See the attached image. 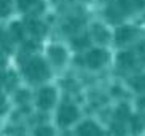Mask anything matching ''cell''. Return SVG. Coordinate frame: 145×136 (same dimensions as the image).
<instances>
[{
	"mask_svg": "<svg viewBox=\"0 0 145 136\" xmlns=\"http://www.w3.org/2000/svg\"><path fill=\"white\" fill-rule=\"evenodd\" d=\"M118 64H120V67H123V69L132 67V66H134V55H132L131 51H123V53H120Z\"/></svg>",
	"mask_w": 145,
	"mask_h": 136,
	"instance_id": "ba28073f",
	"label": "cell"
},
{
	"mask_svg": "<svg viewBox=\"0 0 145 136\" xmlns=\"http://www.w3.org/2000/svg\"><path fill=\"white\" fill-rule=\"evenodd\" d=\"M3 66H5V59H3V56L0 55V69L3 67Z\"/></svg>",
	"mask_w": 145,
	"mask_h": 136,
	"instance_id": "44dd1931",
	"label": "cell"
},
{
	"mask_svg": "<svg viewBox=\"0 0 145 136\" xmlns=\"http://www.w3.org/2000/svg\"><path fill=\"white\" fill-rule=\"evenodd\" d=\"M132 10H142L145 7V0H129Z\"/></svg>",
	"mask_w": 145,
	"mask_h": 136,
	"instance_id": "2e32d148",
	"label": "cell"
},
{
	"mask_svg": "<svg viewBox=\"0 0 145 136\" xmlns=\"http://www.w3.org/2000/svg\"><path fill=\"white\" fill-rule=\"evenodd\" d=\"M115 117L118 120H121V122H124V120L129 117V107L126 106V104H121V106L116 109V112H115Z\"/></svg>",
	"mask_w": 145,
	"mask_h": 136,
	"instance_id": "7c38bea8",
	"label": "cell"
},
{
	"mask_svg": "<svg viewBox=\"0 0 145 136\" xmlns=\"http://www.w3.org/2000/svg\"><path fill=\"white\" fill-rule=\"evenodd\" d=\"M37 5H42L40 0H18V7L22 11H29V10H32Z\"/></svg>",
	"mask_w": 145,
	"mask_h": 136,
	"instance_id": "8fae6325",
	"label": "cell"
},
{
	"mask_svg": "<svg viewBox=\"0 0 145 136\" xmlns=\"http://www.w3.org/2000/svg\"><path fill=\"white\" fill-rule=\"evenodd\" d=\"M5 109V98H3V94H0V112Z\"/></svg>",
	"mask_w": 145,
	"mask_h": 136,
	"instance_id": "ffe728a7",
	"label": "cell"
},
{
	"mask_svg": "<svg viewBox=\"0 0 145 136\" xmlns=\"http://www.w3.org/2000/svg\"><path fill=\"white\" fill-rule=\"evenodd\" d=\"M112 131L115 133L116 136H123L124 135V128H123V125H120V123H113L112 125Z\"/></svg>",
	"mask_w": 145,
	"mask_h": 136,
	"instance_id": "e0dca14e",
	"label": "cell"
},
{
	"mask_svg": "<svg viewBox=\"0 0 145 136\" xmlns=\"http://www.w3.org/2000/svg\"><path fill=\"white\" fill-rule=\"evenodd\" d=\"M132 85L136 90H144L145 88V79H136V80H132Z\"/></svg>",
	"mask_w": 145,
	"mask_h": 136,
	"instance_id": "ac0fdd59",
	"label": "cell"
},
{
	"mask_svg": "<svg viewBox=\"0 0 145 136\" xmlns=\"http://www.w3.org/2000/svg\"><path fill=\"white\" fill-rule=\"evenodd\" d=\"M56 101V91L53 88H43L40 90L39 98H37V104L42 109H50Z\"/></svg>",
	"mask_w": 145,
	"mask_h": 136,
	"instance_id": "277c9868",
	"label": "cell"
},
{
	"mask_svg": "<svg viewBox=\"0 0 145 136\" xmlns=\"http://www.w3.org/2000/svg\"><path fill=\"white\" fill-rule=\"evenodd\" d=\"M35 136H54V131L50 127H39L35 130Z\"/></svg>",
	"mask_w": 145,
	"mask_h": 136,
	"instance_id": "4fadbf2b",
	"label": "cell"
},
{
	"mask_svg": "<svg viewBox=\"0 0 145 136\" xmlns=\"http://www.w3.org/2000/svg\"><path fill=\"white\" fill-rule=\"evenodd\" d=\"M107 61V53L104 50H91L86 55V64L91 69H99L102 67Z\"/></svg>",
	"mask_w": 145,
	"mask_h": 136,
	"instance_id": "3957f363",
	"label": "cell"
},
{
	"mask_svg": "<svg viewBox=\"0 0 145 136\" xmlns=\"http://www.w3.org/2000/svg\"><path fill=\"white\" fill-rule=\"evenodd\" d=\"M48 55H50L51 61L56 64V66H61V64L65 61V51L61 47H51L50 51H48Z\"/></svg>",
	"mask_w": 145,
	"mask_h": 136,
	"instance_id": "52a82bcc",
	"label": "cell"
},
{
	"mask_svg": "<svg viewBox=\"0 0 145 136\" xmlns=\"http://www.w3.org/2000/svg\"><path fill=\"white\" fill-rule=\"evenodd\" d=\"M93 32H94V38H96L97 42H101V43H107V42H108V32L104 29L102 26H94Z\"/></svg>",
	"mask_w": 145,
	"mask_h": 136,
	"instance_id": "9c48e42d",
	"label": "cell"
},
{
	"mask_svg": "<svg viewBox=\"0 0 145 136\" xmlns=\"http://www.w3.org/2000/svg\"><path fill=\"white\" fill-rule=\"evenodd\" d=\"M11 0H0V16H7L10 13Z\"/></svg>",
	"mask_w": 145,
	"mask_h": 136,
	"instance_id": "5bb4252c",
	"label": "cell"
},
{
	"mask_svg": "<svg viewBox=\"0 0 145 136\" xmlns=\"http://www.w3.org/2000/svg\"><path fill=\"white\" fill-rule=\"evenodd\" d=\"M136 35V29L131 26H121L118 30L115 32V42L118 45H124V43L131 42Z\"/></svg>",
	"mask_w": 145,
	"mask_h": 136,
	"instance_id": "5b68a950",
	"label": "cell"
},
{
	"mask_svg": "<svg viewBox=\"0 0 145 136\" xmlns=\"http://www.w3.org/2000/svg\"><path fill=\"white\" fill-rule=\"evenodd\" d=\"M78 117V111L77 107L72 106V104H64V106L59 109V114H57V122H59L62 127H67V125L73 123Z\"/></svg>",
	"mask_w": 145,
	"mask_h": 136,
	"instance_id": "7a4b0ae2",
	"label": "cell"
},
{
	"mask_svg": "<svg viewBox=\"0 0 145 136\" xmlns=\"http://www.w3.org/2000/svg\"><path fill=\"white\" fill-rule=\"evenodd\" d=\"M140 131H142V119L140 117H134L132 119V133L139 135Z\"/></svg>",
	"mask_w": 145,
	"mask_h": 136,
	"instance_id": "9a60e30c",
	"label": "cell"
},
{
	"mask_svg": "<svg viewBox=\"0 0 145 136\" xmlns=\"http://www.w3.org/2000/svg\"><path fill=\"white\" fill-rule=\"evenodd\" d=\"M26 27H27V29H29L34 35H37V37H39V35H42L43 30H45V27H43V26L40 24L39 21H27V22H26Z\"/></svg>",
	"mask_w": 145,
	"mask_h": 136,
	"instance_id": "30bf717a",
	"label": "cell"
},
{
	"mask_svg": "<svg viewBox=\"0 0 145 136\" xmlns=\"http://www.w3.org/2000/svg\"><path fill=\"white\" fill-rule=\"evenodd\" d=\"M78 136H102V131L94 122H85L78 127Z\"/></svg>",
	"mask_w": 145,
	"mask_h": 136,
	"instance_id": "8992f818",
	"label": "cell"
},
{
	"mask_svg": "<svg viewBox=\"0 0 145 136\" xmlns=\"http://www.w3.org/2000/svg\"><path fill=\"white\" fill-rule=\"evenodd\" d=\"M24 72L26 77L32 82H42L45 79H48L50 75V71H48V66L45 61H42L40 58H34L26 64L24 67Z\"/></svg>",
	"mask_w": 145,
	"mask_h": 136,
	"instance_id": "6da1fadb",
	"label": "cell"
},
{
	"mask_svg": "<svg viewBox=\"0 0 145 136\" xmlns=\"http://www.w3.org/2000/svg\"><path fill=\"white\" fill-rule=\"evenodd\" d=\"M73 43H75L77 47H83V45H88L89 40H88V38H83V40H80V42H78V40H73Z\"/></svg>",
	"mask_w": 145,
	"mask_h": 136,
	"instance_id": "d6986e66",
	"label": "cell"
}]
</instances>
